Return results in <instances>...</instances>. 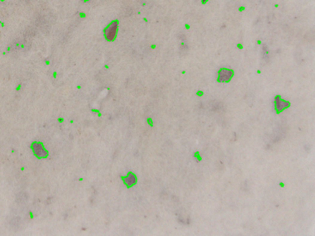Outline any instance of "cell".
<instances>
[{"label": "cell", "instance_id": "5", "mask_svg": "<svg viewBox=\"0 0 315 236\" xmlns=\"http://www.w3.org/2000/svg\"><path fill=\"white\" fill-rule=\"evenodd\" d=\"M262 52H263V57H264V58H266V57H268V56H269V55H268V53L269 52H268V51H267V49L266 46H264V47H263Z\"/></svg>", "mask_w": 315, "mask_h": 236}, {"label": "cell", "instance_id": "3", "mask_svg": "<svg viewBox=\"0 0 315 236\" xmlns=\"http://www.w3.org/2000/svg\"><path fill=\"white\" fill-rule=\"evenodd\" d=\"M289 106V103L281 99L280 97H276L275 98V109L277 112H281Z\"/></svg>", "mask_w": 315, "mask_h": 236}, {"label": "cell", "instance_id": "4", "mask_svg": "<svg viewBox=\"0 0 315 236\" xmlns=\"http://www.w3.org/2000/svg\"><path fill=\"white\" fill-rule=\"evenodd\" d=\"M124 181H125V183L127 184L128 186H131V185H133L136 182V176L133 174H130V175L126 176V178H125Z\"/></svg>", "mask_w": 315, "mask_h": 236}, {"label": "cell", "instance_id": "1", "mask_svg": "<svg viewBox=\"0 0 315 236\" xmlns=\"http://www.w3.org/2000/svg\"><path fill=\"white\" fill-rule=\"evenodd\" d=\"M118 30V22L114 21L110 24L109 26L106 28L104 31L105 38L108 40H113L115 38V35Z\"/></svg>", "mask_w": 315, "mask_h": 236}, {"label": "cell", "instance_id": "2", "mask_svg": "<svg viewBox=\"0 0 315 236\" xmlns=\"http://www.w3.org/2000/svg\"><path fill=\"white\" fill-rule=\"evenodd\" d=\"M233 76V71L229 69H226L223 68L219 71V77L218 80L219 82H222V83H225V82H229Z\"/></svg>", "mask_w": 315, "mask_h": 236}]
</instances>
